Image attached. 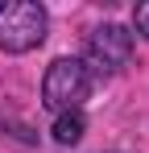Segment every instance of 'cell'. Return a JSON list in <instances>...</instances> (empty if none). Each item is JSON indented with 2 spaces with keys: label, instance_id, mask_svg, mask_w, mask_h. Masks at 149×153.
<instances>
[{
  "label": "cell",
  "instance_id": "obj_1",
  "mask_svg": "<svg viewBox=\"0 0 149 153\" xmlns=\"http://www.w3.org/2000/svg\"><path fill=\"white\" fill-rule=\"evenodd\" d=\"M133 50H137V37H133V29L120 25V21H104L87 33V46H83V66H87V75L91 79H112L120 75L124 66L133 62Z\"/></svg>",
  "mask_w": 149,
  "mask_h": 153
},
{
  "label": "cell",
  "instance_id": "obj_2",
  "mask_svg": "<svg viewBox=\"0 0 149 153\" xmlns=\"http://www.w3.org/2000/svg\"><path fill=\"white\" fill-rule=\"evenodd\" d=\"M50 13L37 0H4L0 4V54H29L46 42Z\"/></svg>",
  "mask_w": 149,
  "mask_h": 153
},
{
  "label": "cell",
  "instance_id": "obj_3",
  "mask_svg": "<svg viewBox=\"0 0 149 153\" xmlns=\"http://www.w3.org/2000/svg\"><path fill=\"white\" fill-rule=\"evenodd\" d=\"M95 79L87 75V66L79 58H54L42 75V103L54 116L62 112H83V100L91 95Z\"/></svg>",
  "mask_w": 149,
  "mask_h": 153
},
{
  "label": "cell",
  "instance_id": "obj_4",
  "mask_svg": "<svg viewBox=\"0 0 149 153\" xmlns=\"http://www.w3.org/2000/svg\"><path fill=\"white\" fill-rule=\"evenodd\" d=\"M54 145H79L83 141V132H87V116L83 112H62V116H54Z\"/></svg>",
  "mask_w": 149,
  "mask_h": 153
},
{
  "label": "cell",
  "instance_id": "obj_5",
  "mask_svg": "<svg viewBox=\"0 0 149 153\" xmlns=\"http://www.w3.org/2000/svg\"><path fill=\"white\" fill-rule=\"evenodd\" d=\"M0 128H4L8 137H17L21 145H37V132H33L29 124H17V120H0Z\"/></svg>",
  "mask_w": 149,
  "mask_h": 153
},
{
  "label": "cell",
  "instance_id": "obj_6",
  "mask_svg": "<svg viewBox=\"0 0 149 153\" xmlns=\"http://www.w3.org/2000/svg\"><path fill=\"white\" fill-rule=\"evenodd\" d=\"M133 29H137V33H141V37L149 42V0L133 8ZM137 33H133V37H137Z\"/></svg>",
  "mask_w": 149,
  "mask_h": 153
}]
</instances>
